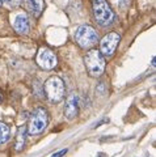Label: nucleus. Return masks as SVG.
<instances>
[{
	"label": "nucleus",
	"instance_id": "12",
	"mask_svg": "<svg viewBox=\"0 0 156 157\" xmlns=\"http://www.w3.org/2000/svg\"><path fill=\"white\" fill-rule=\"evenodd\" d=\"M9 134H11V130H9V127L6 123L0 122V144L6 143V141L9 139Z\"/></svg>",
	"mask_w": 156,
	"mask_h": 157
},
{
	"label": "nucleus",
	"instance_id": "11",
	"mask_svg": "<svg viewBox=\"0 0 156 157\" xmlns=\"http://www.w3.org/2000/svg\"><path fill=\"white\" fill-rule=\"evenodd\" d=\"M26 135H28L26 126H20L18 127L17 134H16V139H14V149H16V152H21L24 148H25Z\"/></svg>",
	"mask_w": 156,
	"mask_h": 157
},
{
	"label": "nucleus",
	"instance_id": "3",
	"mask_svg": "<svg viewBox=\"0 0 156 157\" xmlns=\"http://www.w3.org/2000/svg\"><path fill=\"white\" fill-rule=\"evenodd\" d=\"M92 9L96 21L101 26H109L113 24L115 14L111 11L108 0H92Z\"/></svg>",
	"mask_w": 156,
	"mask_h": 157
},
{
	"label": "nucleus",
	"instance_id": "5",
	"mask_svg": "<svg viewBox=\"0 0 156 157\" xmlns=\"http://www.w3.org/2000/svg\"><path fill=\"white\" fill-rule=\"evenodd\" d=\"M75 41L81 48H91L93 47L99 41V34L96 29L91 25H80L76 29Z\"/></svg>",
	"mask_w": 156,
	"mask_h": 157
},
{
	"label": "nucleus",
	"instance_id": "15",
	"mask_svg": "<svg viewBox=\"0 0 156 157\" xmlns=\"http://www.w3.org/2000/svg\"><path fill=\"white\" fill-rule=\"evenodd\" d=\"M108 122H109L108 118H102L101 121H99L97 123H95V124H93V128H96V127H100L101 124H104V123H108Z\"/></svg>",
	"mask_w": 156,
	"mask_h": 157
},
{
	"label": "nucleus",
	"instance_id": "18",
	"mask_svg": "<svg viewBox=\"0 0 156 157\" xmlns=\"http://www.w3.org/2000/svg\"><path fill=\"white\" fill-rule=\"evenodd\" d=\"M152 66L155 67V56H152Z\"/></svg>",
	"mask_w": 156,
	"mask_h": 157
},
{
	"label": "nucleus",
	"instance_id": "7",
	"mask_svg": "<svg viewBox=\"0 0 156 157\" xmlns=\"http://www.w3.org/2000/svg\"><path fill=\"white\" fill-rule=\"evenodd\" d=\"M36 62L41 68H43V70H53V68H55L58 64V58L50 48L42 47L37 52Z\"/></svg>",
	"mask_w": 156,
	"mask_h": 157
},
{
	"label": "nucleus",
	"instance_id": "10",
	"mask_svg": "<svg viewBox=\"0 0 156 157\" xmlns=\"http://www.w3.org/2000/svg\"><path fill=\"white\" fill-rule=\"evenodd\" d=\"M13 28L14 30L20 34H28L30 30V24H29V18L26 13H20L17 14L13 21Z\"/></svg>",
	"mask_w": 156,
	"mask_h": 157
},
{
	"label": "nucleus",
	"instance_id": "14",
	"mask_svg": "<svg viewBox=\"0 0 156 157\" xmlns=\"http://www.w3.org/2000/svg\"><path fill=\"white\" fill-rule=\"evenodd\" d=\"M4 2H7L11 7H18L21 4L22 0H4Z\"/></svg>",
	"mask_w": 156,
	"mask_h": 157
},
{
	"label": "nucleus",
	"instance_id": "8",
	"mask_svg": "<svg viewBox=\"0 0 156 157\" xmlns=\"http://www.w3.org/2000/svg\"><path fill=\"white\" fill-rule=\"evenodd\" d=\"M79 96L76 93H71L66 100V105H64V117L66 119L72 121L75 119L79 114Z\"/></svg>",
	"mask_w": 156,
	"mask_h": 157
},
{
	"label": "nucleus",
	"instance_id": "19",
	"mask_svg": "<svg viewBox=\"0 0 156 157\" xmlns=\"http://www.w3.org/2000/svg\"><path fill=\"white\" fill-rule=\"evenodd\" d=\"M3 3H4V0H0V6H3Z\"/></svg>",
	"mask_w": 156,
	"mask_h": 157
},
{
	"label": "nucleus",
	"instance_id": "6",
	"mask_svg": "<svg viewBox=\"0 0 156 157\" xmlns=\"http://www.w3.org/2000/svg\"><path fill=\"white\" fill-rule=\"evenodd\" d=\"M121 41V37L118 33H108L106 36L101 39L100 42V52L104 56H111L115 52L117 47H118V43Z\"/></svg>",
	"mask_w": 156,
	"mask_h": 157
},
{
	"label": "nucleus",
	"instance_id": "16",
	"mask_svg": "<svg viewBox=\"0 0 156 157\" xmlns=\"http://www.w3.org/2000/svg\"><path fill=\"white\" fill-rule=\"evenodd\" d=\"M130 3H131V0H119V6L122 7V8L129 7V6H130Z\"/></svg>",
	"mask_w": 156,
	"mask_h": 157
},
{
	"label": "nucleus",
	"instance_id": "17",
	"mask_svg": "<svg viewBox=\"0 0 156 157\" xmlns=\"http://www.w3.org/2000/svg\"><path fill=\"white\" fill-rule=\"evenodd\" d=\"M2 102H3V93L0 92V104H2Z\"/></svg>",
	"mask_w": 156,
	"mask_h": 157
},
{
	"label": "nucleus",
	"instance_id": "2",
	"mask_svg": "<svg viewBox=\"0 0 156 157\" xmlns=\"http://www.w3.org/2000/svg\"><path fill=\"white\" fill-rule=\"evenodd\" d=\"M43 92H45L46 98L51 104H58L64 98V93H66L64 82H63L60 77L51 76L43 84Z\"/></svg>",
	"mask_w": 156,
	"mask_h": 157
},
{
	"label": "nucleus",
	"instance_id": "13",
	"mask_svg": "<svg viewBox=\"0 0 156 157\" xmlns=\"http://www.w3.org/2000/svg\"><path fill=\"white\" fill-rule=\"evenodd\" d=\"M67 152H68V148H63V149H60V151L55 152V153L51 157H63V156H66Z\"/></svg>",
	"mask_w": 156,
	"mask_h": 157
},
{
	"label": "nucleus",
	"instance_id": "4",
	"mask_svg": "<svg viewBox=\"0 0 156 157\" xmlns=\"http://www.w3.org/2000/svg\"><path fill=\"white\" fill-rule=\"evenodd\" d=\"M49 123V113L43 107H37L36 110L32 113L30 118H29L28 123V134L29 135H38L45 131Z\"/></svg>",
	"mask_w": 156,
	"mask_h": 157
},
{
	"label": "nucleus",
	"instance_id": "1",
	"mask_svg": "<svg viewBox=\"0 0 156 157\" xmlns=\"http://www.w3.org/2000/svg\"><path fill=\"white\" fill-rule=\"evenodd\" d=\"M84 64L87 68L88 75L92 77H100L105 71L106 67V62H105V56L99 51L92 48L87 52V55L84 56Z\"/></svg>",
	"mask_w": 156,
	"mask_h": 157
},
{
	"label": "nucleus",
	"instance_id": "9",
	"mask_svg": "<svg viewBox=\"0 0 156 157\" xmlns=\"http://www.w3.org/2000/svg\"><path fill=\"white\" fill-rule=\"evenodd\" d=\"M25 7L34 18H40L45 11V0H25Z\"/></svg>",
	"mask_w": 156,
	"mask_h": 157
}]
</instances>
